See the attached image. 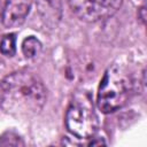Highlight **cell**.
<instances>
[{"instance_id":"cell-6","label":"cell","mask_w":147,"mask_h":147,"mask_svg":"<svg viewBox=\"0 0 147 147\" xmlns=\"http://www.w3.org/2000/svg\"><path fill=\"white\" fill-rule=\"evenodd\" d=\"M36 3L45 24L53 28L60 22L62 16L61 0H36Z\"/></svg>"},{"instance_id":"cell-10","label":"cell","mask_w":147,"mask_h":147,"mask_svg":"<svg viewBox=\"0 0 147 147\" xmlns=\"http://www.w3.org/2000/svg\"><path fill=\"white\" fill-rule=\"evenodd\" d=\"M139 17H140V20L142 21V23H145V7H141L140 8V10H139Z\"/></svg>"},{"instance_id":"cell-7","label":"cell","mask_w":147,"mask_h":147,"mask_svg":"<svg viewBox=\"0 0 147 147\" xmlns=\"http://www.w3.org/2000/svg\"><path fill=\"white\" fill-rule=\"evenodd\" d=\"M41 51V42L33 36L25 38L22 42V52L25 57L31 59L38 55Z\"/></svg>"},{"instance_id":"cell-9","label":"cell","mask_w":147,"mask_h":147,"mask_svg":"<svg viewBox=\"0 0 147 147\" xmlns=\"http://www.w3.org/2000/svg\"><path fill=\"white\" fill-rule=\"evenodd\" d=\"M24 142L20 136L14 132H6L0 137V146H23Z\"/></svg>"},{"instance_id":"cell-8","label":"cell","mask_w":147,"mask_h":147,"mask_svg":"<svg viewBox=\"0 0 147 147\" xmlns=\"http://www.w3.org/2000/svg\"><path fill=\"white\" fill-rule=\"evenodd\" d=\"M0 52L5 56H13L16 52V37L14 33L5 34L0 41Z\"/></svg>"},{"instance_id":"cell-4","label":"cell","mask_w":147,"mask_h":147,"mask_svg":"<svg viewBox=\"0 0 147 147\" xmlns=\"http://www.w3.org/2000/svg\"><path fill=\"white\" fill-rule=\"evenodd\" d=\"M123 0H67L72 13L85 22H99L113 16Z\"/></svg>"},{"instance_id":"cell-2","label":"cell","mask_w":147,"mask_h":147,"mask_svg":"<svg viewBox=\"0 0 147 147\" xmlns=\"http://www.w3.org/2000/svg\"><path fill=\"white\" fill-rule=\"evenodd\" d=\"M131 91L132 80L126 69L119 64H113L105 72L99 86V109L109 114L122 108L129 100Z\"/></svg>"},{"instance_id":"cell-3","label":"cell","mask_w":147,"mask_h":147,"mask_svg":"<svg viewBox=\"0 0 147 147\" xmlns=\"http://www.w3.org/2000/svg\"><path fill=\"white\" fill-rule=\"evenodd\" d=\"M98 116L90 95L85 92L77 93L65 113V126L77 138L88 139L98 130Z\"/></svg>"},{"instance_id":"cell-1","label":"cell","mask_w":147,"mask_h":147,"mask_svg":"<svg viewBox=\"0 0 147 147\" xmlns=\"http://www.w3.org/2000/svg\"><path fill=\"white\" fill-rule=\"evenodd\" d=\"M47 99V90L34 74L18 70L0 82V107L17 117L39 114Z\"/></svg>"},{"instance_id":"cell-5","label":"cell","mask_w":147,"mask_h":147,"mask_svg":"<svg viewBox=\"0 0 147 147\" xmlns=\"http://www.w3.org/2000/svg\"><path fill=\"white\" fill-rule=\"evenodd\" d=\"M30 0H6L1 21L6 28L20 26L30 11Z\"/></svg>"}]
</instances>
